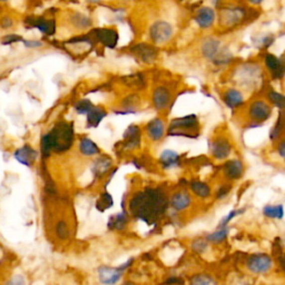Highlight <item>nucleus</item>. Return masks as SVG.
<instances>
[{
  "label": "nucleus",
  "mask_w": 285,
  "mask_h": 285,
  "mask_svg": "<svg viewBox=\"0 0 285 285\" xmlns=\"http://www.w3.org/2000/svg\"><path fill=\"white\" fill-rule=\"evenodd\" d=\"M79 150L85 156H94L101 153V149L95 142H93L88 137H84L79 142Z\"/></svg>",
  "instance_id": "obj_26"
},
{
  "label": "nucleus",
  "mask_w": 285,
  "mask_h": 285,
  "mask_svg": "<svg viewBox=\"0 0 285 285\" xmlns=\"http://www.w3.org/2000/svg\"><path fill=\"white\" fill-rule=\"evenodd\" d=\"M211 155L217 160H225L232 153V144L226 137H217L210 142Z\"/></svg>",
  "instance_id": "obj_11"
},
{
  "label": "nucleus",
  "mask_w": 285,
  "mask_h": 285,
  "mask_svg": "<svg viewBox=\"0 0 285 285\" xmlns=\"http://www.w3.org/2000/svg\"><path fill=\"white\" fill-rule=\"evenodd\" d=\"M37 151L30 147L29 145H26L21 147V148H18L13 156H15V158L19 161V163L28 166V167H30V166L34 164V161L37 158Z\"/></svg>",
  "instance_id": "obj_21"
},
{
  "label": "nucleus",
  "mask_w": 285,
  "mask_h": 285,
  "mask_svg": "<svg viewBox=\"0 0 285 285\" xmlns=\"http://www.w3.org/2000/svg\"><path fill=\"white\" fill-rule=\"evenodd\" d=\"M243 213H245V208H237V210L231 211L229 214H226V215L222 218L221 222L218 223L217 227H227L235 217L242 215Z\"/></svg>",
  "instance_id": "obj_33"
},
{
  "label": "nucleus",
  "mask_w": 285,
  "mask_h": 285,
  "mask_svg": "<svg viewBox=\"0 0 285 285\" xmlns=\"http://www.w3.org/2000/svg\"><path fill=\"white\" fill-rule=\"evenodd\" d=\"M248 115L252 122L264 123L272 116V107L263 99H256L249 106Z\"/></svg>",
  "instance_id": "obj_8"
},
{
  "label": "nucleus",
  "mask_w": 285,
  "mask_h": 285,
  "mask_svg": "<svg viewBox=\"0 0 285 285\" xmlns=\"http://www.w3.org/2000/svg\"><path fill=\"white\" fill-rule=\"evenodd\" d=\"M189 189H191L194 195L201 199H206L212 195L210 185L202 182V180H192L189 183Z\"/></svg>",
  "instance_id": "obj_23"
},
{
  "label": "nucleus",
  "mask_w": 285,
  "mask_h": 285,
  "mask_svg": "<svg viewBox=\"0 0 285 285\" xmlns=\"http://www.w3.org/2000/svg\"><path fill=\"white\" fill-rule=\"evenodd\" d=\"M127 223H128V214L124 211V212L118 213V214H116V215H114L109 218L108 229L109 230L122 231V230L125 229Z\"/></svg>",
  "instance_id": "obj_27"
},
{
  "label": "nucleus",
  "mask_w": 285,
  "mask_h": 285,
  "mask_svg": "<svg viewBox=\"0 0 285 285\" xmlns=\"http://www.w3.org/2000/svg\"><path fill=\"white\" fill-rule=\"evenodd\" d=\"M134 262V259L128 260L126 263L120 265L117 268L111 267H101L98 269V278L99 281L104 285H115L122 279L125 271L131 267Z\"/></svg>",
  "instance_id": "obj_5"
},
{
  "label": "nucleus",
  "mask_w": 285,
  "mask_h": 285,
  "mask_svg": "<svg viewBox=\"0 0 285 285\" xmlns=\"http://www.w3.org/2000/svg\"><path fill=\"white\" fill-rule=\"evenodd\" d=\"M269 102L274 105L275 107H278L279 109H285V96L283 94L277 92V90L271 89L267 94Z\"/></svg>",
  "instance_id": "obj_31"
},
{
  "label": "nucleus",
  "mask_w": 285,
  "mask_h": 285,
  "mask_svg": "<svg viewBox=\"0 0 285 285\" xmlns=\"http://www.w3.org/2000/svg\"><path fill=\"white\" fill-rule=\"evenodd\" d=\"M159 164L164 169H173L180 165V155L172 149H165L159 155Z\"/></svg>",
  "instance_id": "obj_19"
},
{
  "label": "nucleus",
  "mask_w": 285,
  "mask_h": 285,
  "mask_svg": "<svg viewBox=\"0 0 285 285\" xmlns=\"http://www.w3.org/2000/svg\"><path fill=\"white\" fill-rule=\"evenodd\" d=\"M74 23H76L78 27H82V28H85V27H88L90 25V19H88L86 16H84V15H76L74 17Z\"/></svg>",
  "instance_id": "obj_38"
},
{
  "label": "nucleus",
  "mask_w": 285,
  "mask_h": 285,
  "mask_svg": "<svg viewBox=\"0 0 285 285\" xmlns=\"http://www.w3.org/2000/svg\"><path fill=\"white\" fill-rule=\"evenodd\" d=\"M225 105L231 109H237L244 105V95L236 88H229L223 96Z\"/></svg>",
  "instance_id": "obj_18"
},
{
  "label": "nucleus",
  "mask_w": 285,
  "mask_h": 285,
  "mask_svg": "<svg viewBox=\"0 0 285 285\" xmlns=\"http://www.w3.org/2000/svg\"><path fill=\"white\" fill-rule=\"evenodd\" d=\"M168 205V199L157 188H146L144 192L137 193L128 203L133 215L146 223L155 222L164 214Z\"/></svg>",
  "instance_id": "obj_1"
},
{
  "label": "nucleus",
  "mask_w": 285,
  "mask_h": 285,
  "mask_svg": "<svg viewBox=\"0 0 285 285\" xmlns=\"http://www.w3.org/2000/svg\"><path fill=\"white\" fill-rule=\"evenodd\" d=\"M264 64L273 79L281 80L285 76V60L283 57L267 54L264 57Z\"/></svg>",
  "instance_id": "obj_10"
},
{
  "label": "nucleus",
  "mask_w": 285,
  "mask_h": 285,
  "mask_svg": "<svg viewBox=\"0 0 285 285\" xmlns=\"http://www.w3.org/2000/svg\"><path fill=\"white\" fill-rule=\"evenodd\" d=\"M216 19V15L214 9L211 7H202L199 8L197 12L195 13L194 20L198 25V27L203 28V29H207L214 25Z\"/></svg>",
  "instance_id": "obj_16"
},
{
  "label": "nucleus",
  "mask_w": 285,
  "mask_h": 285,
  "mask_svg": "<svg viewBox=\"0 0 285 285\" xmlns=\"http://www.w3.org/2000/svg\"><path fill=\"white\" fill-rule=\"evenodd\" d=\"M192 203V195L187 191H185V189H180V191L175 192L168 199V205L176 213L185 212L188 210V208L191 207Z\"/></svg>",
  "instance_id": "obj_12"
},
{
  "label": "nucleus",
  "mask_w": 285,
  "mask_h": 285,
  "mask_svg": "<svg viewBox=\"0 0 285 285\" xmlns=\"http://www.w3.org/2000/svg\"><path fill=\"white\" fill-rule=\"evenodd\" d=\"M277 150H278V154H279L280 157L285 159V140H282L281 142H279Z\"/></svg>",
  "instance_id": "obj_41"
},
{
  "label": "nucleus",
  "mask_w": 285,
  "mask_h": 285,
  "mask_svg": "<svg viewBox=\"0 0 285 285\" xmlns=\"http://www.w3.org/2000/svg\"><path fill=\"white\" fill-rule=\"evenodd\" d=\"M189 285H217L216 281L208 274H197L191 279Z\"/></svg>",
  "instance_id": "obj_32"
},
{
  "label": "nucleus",
  "mask_w": 285,
  "mask_h": 285,
  "mask_svg": "<svg viewBox=\"0 0 285 285\" xmlns=\"http://www.w3.org/2000/svg\"><path fill=\"white\" fill-rule=\"evenodd\" d=\"M264 216L273 220H283L284 218V206L283 204H274V205H265L262 210Z\"/></svg>",
  "instance_id": "obj_28"
},
{
  "label": "nucleus",
  "mask_w": 285,
  "mask_h": 285,
  "mask_svg": "<svg viewBox=\"0 0 285 285\" xmlns=\"http://www.w3.org/2000/svg\"><path fill=\"white\" fill-rule=\"evenodd\" d=\"M23 45L27 48L29 49H36V48H39V47L42 46V42L39 40H22Z\"/></svg>",
  "instance_id": "obj_40"
},
{
  "label": "nucleus",
  "mask_w": 285,
  "mask_h": 285,
  "mask_svg": "<svg viewBox=\"0 0 285 285\" xmlns=\"http://www.w3.org/2000/svg\"><path fill=\"white\" fill-rule=\"evenodd\" d=\"M123 285H133V284H131V283H125V284H123Z\"/></svg>",
  "instance_id": "obj_46"
},
{
  "label": "nucleus",
  "mask_w": 285,
  "mask_h": 285,
  "mask_svg": "<svg viewBox=\"0 0 285 285\" xmlns=\"http://www.w3.org/2000/svg\"><path fill=\"white\" fill-rule=\"evenodd\" d=\"M141 128L136 125H132L127 128L124 134V148L135 149L141 144Z\"/></svg>",
  "instance_id": "obj_20"
},
{
  "label": "nucleus",
  "mask_w": 285,
  "mask_h": 285,
  "mask_svg": "<svg viewBox=\"0 0 285 285\" xmlns=\"http://www.w3.org/2000/svg\"><path fill=\"white\" fill-rule=\"evenodd\" d=\"M223 174L229 180L240 179L244 174V165L240 159H230L223 165Z\"/></svg>",
  "instance_id": "obj_14"
},
{
  "label": "nucleus",
  "mask_w": 285,
  "mask_h": 285,
  "mask_svg": "<svg viewBox=\"0 0 285 285\" xmlns=\"http://www.w3.org/2000/svg\"><path fill=\"white\" fill-rule=\"evenodd\" d=\"M12 25H13L12 19L9 17H4L1 19V21H0V26H1L2 28H6V29L7 28H10Z\"/></svg>",
  "instance_id": "obj_43"
},
{
  "label": "nucleus",
  "mask_w": 285,
  "mask_h": 285,
  "mask_svg": "<svg viewBox=\"0 0 285 285\" xmlns=\"http://www.w3.org/2000/svg\"><path fill=\"white\" fill-rule=\"evenodd\" d=\"M199 121L195 115H187L184 117L175 118L170 122L168 127V135L172 136H184V137H194L198 136Z\"/></svg>",
  "instance_id": "obj_4"
},
{
  "label": "nucleus",
  "mask_w": 285,
  "mask_h": 285,
  "mask_svg": "<svg viewBox=\"0 0 285 285\" xmlns=\"http://www.w3.org/2000/svg\"><path fill=\"white\" fill-rule=\"evenodd\" d=\"M133 51L139 57V59L145 64L153 63V61L156 60V57H157V51H156L155 47L149 44L136 45L133 48Z\"/></svg>",
  "instance_id": "obj_17"
},
{
  "label": "nucleus",
  "mask_w": 285,
  "mask_h": 285,
  "mask_svg": "<svg viewBox=\"0 0 285 285\" xmlns=\"http://www.w3.org/2000/svg\"><path fill=\"white\" fill-rule=\"evenodd\" d=\"M201 51L204 58L210 60L216 66L229 64L232 60V54L230 50L222 45V42L216 38H207L203 41Z\"/></svg>",
  "instance_id": "obj_3"
},
{
  "label": "nucleus",
  "mask_w": 285,
  "mask_h": 285,
  "mask_svg": "<svg viewBox=\"0 0 285 285\" xmlns=\"http://www.w3.org/2000/svg\"><path fill=\"white\" fill-rule=\"evenodd\" d=\"M106 115H107V113L105 112V109L94 106L87 114V126L97 127L99 124H101V122L104 120V118L106 117Z\"/></svg>",
  "instance_id": "obj_25"
},
{
  "label": "nucleus",
  "mask_w": 285,
  "mask_h": 285,
  "mask_svg": "<svg viewBox=\"0 0 285 285\" xmlns=\"http://www.w3.org/2000/svg\"><path fill=\"white\" fill-rule=\"evenodd\" d=\"M230 191H231V185H223V186H221L220 188L217 189L216 198L217 199L225 198L227 195H229Z\"/></svg>",
  "instance_id": "obj_39"
},
{
  "label": "nucleus",
  "mask_w": 285,
  "mask_h": 285,
  "mask_svg": "<svg viewBox=\"0 0 285 285\" xmlns=\"http://www.w3.org/2000/svg\"><path fill=\"white\" fill-rule=\"evenodd\" d=\"M145 131L150 141L159 142L163 140V137L165 135V124L160 118L156 117L147 123Z\"/></svg>",
  "instance_id": "obj_15"
},
{
  "label": "nucleus",
  "mask_w": 285,
  "mask_h": 285,
  "mask_svg": "<svg viewBox=\"0 0 285 285\" xmlns=\"http://www.w3.org/2000/svg\"><path fill=\"white\" fill-rule=\"evenodd\" d=\"M113 204H114V201H113V197L112 195L109 193H104L103 195L101 196V198L98 199V202H97V208L101 212H104L105 210H107V208L109 207H112L113 206Z\"/></svg>",
  "instance_id": "obj_34"
},
{
  "label": "nucleus",
  "mask_w": 285,
  "mask_h": 285,
  "mask_svg": "<svg viewBox=\"0 0 285 285\" xmlns=\"http://www.w3.org/2000/svg\"><path fill=\"white\" fill-rule=\"evenodd\" d=\"M208 245L210 243L205 239H198L193 241L192 243V250L198 254H204L208 250Z\"/></svg>",
  "instance_id": "obj_35"
},
{
  "label": "nucleus",
  "mask_w": 285,
  "mask_h": 285,
  "mask_svg": "<svg viewBox=\"0 0 285 285\" xmlns=\"http://www.w3.org/2000/svg\"><path fill=\"white\" fill-rule=\"evenodd\" d=\"M230 234V227H216V230L206 236V241L210 244H222L227 240Z\"/></svg>",
  "instance_id": "obj_24"
},
{
  "label": "nucleus",
  "mask_w": 285,
  "mask_h": 285,
  "mask_svg": "<svg viewBox=\"0 0 285 285\" xmlns=\"http://www.w3.org/2000/svg\"><path fill=\"white\" fill-rule=\"evenodd\" d=\"M248 16V12L242 7H232L226 8L220 15V21L225 27H234L240 25L242 21Z\"/></svg>",
  "instance_id": "obj_9"
},
{
  "label": "nucleus",
  "mask_w": 285,
  "mask_h": 285,
  "mask_svg": "<svg viewBox=\"0 0 285 285\" xmlns=\"http://www.w3.org/2000/svg\"><path fill=\"white\" fill-rule=\"evenodd\" d=\"M170 98H172V95H170L169 89L165 86L156 87L151 94V103L157 111H164L167 108L170 104Z\"/></svg>",
  "instance_id": "obj_13"
},
{
  "label": "nucleus",
  "mask_w": 285,
  "mask_h": 285,
  "mask_svg": "<svg viewBox=\"0 0 285 285\" xmlns=\"http://www.w3.org/2000/svg\"><path fill=\"white\" fill-rule=\"evenodd\" d=\"M248 1L251 3V4H254V6H259V4L262 3L264 0H248Z\"/></svg>",
  "instance_id": "obj_44"
},
{
  "label": "nucleus",
  "mask_w": 285,
  "mask_h": 285,
  "mask_svg": "<svg viewBox=\"0 0 285 285\" xmlns=\"http://www.w3.org/2000/svg\"><path fill=\"white\" fill-rule=\"evenodd\" d=\"M93 107H94V105L92 104V102L88 101V99H84V101H80L76 104L75 109L78 114H82V115L86 114L87 115L90 109H92Z\"/></svg>",
  "instance_id": "obj_36"
},
{
  "label": "nucleus",
  "mask_w": 285,
  "mask_h": 285,
  "mask_svg": "<svg viewBox=\"0 0 285 285\" xmlns=\"http://www.w3.org/2000/svg\"><path fill=\"white\" fill-rule=\"evenodd\" d=\"M96 38L104 46L108 47V48H114V47H116L118 42L117 31L114 29H107V28L97 30Z\"/></svg>",
  "instance_id": "obj_22"
},
{
  "label": "nucleus",
  "mask_w": 285,
  "mask_h": 285,
  "mask_svg": "<svg viewBox=\"0 0 285 285\" xmlns=\"http://www.w3.org/2000/svg\"><path fill=\"white\" fill-rule=\"evenodd\" d=\"M87 1H89V2H98V1H101V0H87Z\"/></svg>",
  "instance_id": "obj_45"
},
{
  "label": "nucleus",
  "mask_w": 285,
  "mask_h": 285,
  "mask_svg": "<svg viewBox=\"0 0 285 285\" xmlns=\"http://www.w3.org/2000/svg\"><path fill=\"white\" fill-rule=\"evenodd\" d=\"M32 23H34L35 27H37L38 29L46 35H53L56 30L54 20H48V19L45 18H37Z\"/></svg>",
  "instance_id": "obj_29"
},
{
  "label": "nucleus",
  "mask_w": 285,
  "mask_h": 285,
  "mask_svg": "<svg viewBox=\"0 0 285 285\" xmlns=\"http://www.w3.org/2000/svg\"><path fill=\"white\" fill-rule=\"evenodd\" d=\"M18 39H21V38L17 35H9V36L3 38L2 42L4 45H8V44H12V42L18 41Z\"/></svg>",
  "instance_id": "obj_42"
},
{
  "label": "nucleus",
  "mask_w": 285,
  "mask_h": 285,
  "mask_svg": "<svg viewBox=\"0 0 285 285\" xmlns=\"http://www.w3.org/2000/svg\"><path fill=\"white\" fill-rule=\"evenodd\" d=\"M56 234L60 240H66L69 236V229L65 222L60 221L56 225Z\"/></svg>",
  "instance_id": "obj_37"
},
{
  "label": "nucleus",
  "mask_w": 285,
  "mask_h": 285,
  "mask_svg": "<svg viewBox=\"0 0 285 285\" xmlns=\"http://www.w3.org/2000/svg\"><path fill=\"white\" fill-rule=\"evenodd\" d=\"M272 268L273 260L267 254H253L246 260V269L253 274H267Z\"/></svg>",
  "instance_id": "obj_7"
},
{
  "label": "nucleus",
  "mask_w": 285,
  "mask_h": 285,
  "mask_svg": "<svg viewBox=\"0 0 285 285\" xmlns=\"http://www.w3.org/2000/svg\"><path fill=\"white\" fill-rule=\"evenodd\" d=\"M174 35V27L166 20L155 21L149 28V38L156 45L167 42Z\"/></svg>",
  "instance_id": "obj_6"
},
{
  "label": "nucleus",
  "mask_w": 285,
  "mask_h": 285,
  "mask_svg": "<svg viewBox=\"0 0 285 285\" xmlns=\"http://www.w3.org/2000/svg\"><path fill=\"white\" fill-rule=\"evenodd\" d=\"M74 142V128L68 123H58L53 130L42 136L40 142L41 153L49 156L51 151L63 153L68 150Z\"/></svg>",
  "instance_id": "obj_2"
},
{
  "label": "nucleus",
  "mask_w": 285,
  "mask_h": 285,
  "mask_svg": "<svg viewBox=\"0 0 285 285\" xmlns=\"http://www.w3.org/2000/svg\"><path fill=\"white\" fill-rule=\"evenodd\" d=\"M0 1H1V2H4V1H7V0H0Z\"/></svg>",
  "instance_id": "obj_47"
},
{
  "label": "nucleus",
  "mask_w": 285,
  "mask_h": 285,
  "mask_svg": "<svg viewBox=\"0 0 285 285\" xmlns=\"http://www.w3.org/2000/svg\"><path fill=\"white\" fill-rule=\"evenodd\" d=\"M112 164H113L112 159L107 157V156H104V157L98 158L94 164V168H93L94 173L96 174L97 176H102V175L108 172L109 168L112 167Z\"/></svg>",
  "instance_id": "obj_30"
}]
</instances>
